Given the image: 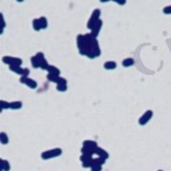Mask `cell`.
Returning <instances> with one entry per match:
<instances>
[{
    "label": "cell",
    "mask_w": 171,
    "mask_h": 171,
    "mask_svg": "<svg viewBox=\"0 0 171 171\" xmlns=\"http://www.w3.org/2000/svg\"><path fill=\"white\" fill-rule=\"evenodd\" d=\"M77 47L79 49V54L81 56H87L89 52V43L84 38V34H79L77 36Z\"/></svg>",
    "instance_id": "6da1fadb"
},
{
    "label": "cell",
    "mask_w": 171,
    "mask_h": 171,
    "mask_svg": "<svg viewBox=\"0 0 171 171\" xmlns=\"http://www.w3.org/2000/svg\"><path fill=\"white\" fill-rule=\"evenodd\" d=\"M61 154H62V150L60 148H55V149H52V150L42 152L41 153V158L47 161V159H52V158H55V157H59Z\"/></svg>",
    "instance_id": "7a4b0ae2"
},
{
    "label": "cell",
    "mask_w": 171,
    "mask_h": 171,
    "mask_svg": "<svg viewBox=\"0 0 171 171\" xmlns=\"http://www.w3.org/2000/svg\"><path fill=\"white\" fill-rule=\"evenodd\" d=\"M100 16H101V11L98 10V9H95V10L92 12V14H91L90 19H89L87 23L88 29L92 30V29L94 28V26L96 25V23L100 21Z\"/></svg>",
    "instance_id": "3957f363"
},
{
    "label": "cell",
    "mask_w": 171,
    "mask_h": 171,
    "mask_svg": "<svg viewBox=\"0 0 171 171\" xmlns=\"http://www.w3.org/2000/svg\"><path fill=\"white\" fill-rule=\"evenodd\" d=\"M19 82L25 84V86H27V87L30 88V89H36V88H38V82H36L34 79L29 78V76H21Z\"/></svg>",
    "instance_id": "277c9868"
},
{
    "label": "cell",
    "mask_w": 171,
    "mask_h": 171,
    "mask_svg": "<svg viewBox=\"0 0 171 171\" xmlns=\"http://www.w3.org/2000/svg\"><path fill=\"white\" fill-rule=\"evenodd\" d=\"M2 61L5 64H9V67H11V65H21V63H23V60L21 58L10 57V56L2 57Z\"/></svg>",
    "instance_id": "5b68a950"
},
{
    "label": "cell",
    "mask_w": 171,
    "mask_h": 171,
    "mask_svg": "<svg viewBox=\"0 0 171 171\" xmlns=\"http://www.w3.org/2000/svg\"><path fill=\"white\" fill-rule=\"evenodd\" d=\"M10 70L12 72H14V73L18 74V75H21V76H29V74H30V71L29 69H24V67H21V65H11Z\"/></svg>",
    "instance_id": "8992f818"
},
{
    "label": "cell",
    "mask_w": 171,
    "mask_h": 171,
    "mask_svg": "<svg viewBox=\"0 0 171 171\" xmlns=\"http://www.w3.org/2000/svg\"><path fill=\"white\" fill-rule=\"evenodd\" d=\"M152 117H153V111H152V110H147V111L140 117L139 120H138L139 125L143 126V125H146V124H148V123L150 122V120L152 119Z\"/></svg>",
    "instance_id": "52a82bcc"
},
{
    "label": "cell",
    "mask_w": 171,
    "mask_h": 171,
    "mask_svg": "<svg viewBox=\"0 0 171 171\" xmlns=\"http://www.w3.org/2000/svg\"><path fill=\"white\" fill-rule=\"evenodd\" d=\"M57 91H59V92H65L67 90V81L65 78H63L61 77L60 78V80L58 81V84H57V87H56Z\"/></svg>",
    "instance_id": "ba28073f"
},
{
    "label": "cell",
    "mask_w": 171,
    "mask_h": 171,
    "mask_svg": "<svg viewBox=\"0 0 171 171\" xmlns=\"http://www.w3.org/2000/svg\"><path fill=\"white\" fill-rule=\"evenodd\" d=\"M102 27H103V21L100 19V21L96 23V25L94 26V28L91 30V34L93 35L95 38H98V35L100 34V32H101V29H102Z\"/></svg>",
    "instance_id": "9c48e42d"
},
{
    "label": "cell",
    "mask_w": 171,
    "mask_h": 171,
    "mask_svg": "<svg viewBox=\"0 0 171 171\" xmlns=\"http://www.w3.org/2000/svg\"><path fill=\"white\" fill-rule=\"evenodd\" d=\"M95 154H96V156L101 157V158H104L105 161H107L109 158V154L107 151H105L104 149H102V148H98L96 150H95Z\"/></svg>",
    "instance_id": "30bf717a"
},
{
    "label": "cell",
    "mask_w": 171,
    "mask_h": 171,
    "mask_svg": "<svg viewBox=\"0 0 171 171\" xmlns=\"http://www.w3.org/2000/svg\"><path fill=\"white\" fill-rule=\"evenodd\" d=\"M82 146H84V147L91 148V149H94V150H96L98 148V142L94 141V140H84V142H82Z\"/></svg>",
    "instance_id": "8fae6325"
},
{
    "label": "cell",
    "mask_w": 171,
    "mask_h": 171,
    "mask_svg": "<svg viewBox=\"0 0 171 171\" xmlns=\"http://www.w3.org/2000/svg\"><path fill=\"white\" fill-rule=\"evenodd\" d=\"M104 69L107 71H111L117 69V63L115 61H107L104 63Z\"/></svg>",
    "instance_id": "7c38bea8"
},
{
    "label": "cell",
    "mask_w": 171,
    "mask_h": 171,
    "mask_svg": "<svg viewBox=\"0 0 171 171\" xmlns=\"http://www.w3.org/2000/svg\"><path fill=\"white\" fill-rule=\"evenodd\" d=\"M46 77H47V80L50 81V82H55V84H58V81H59L60 78H61L59 75H54V74H50V73L47 74Z\"/></svg>",
    "instance_id": "4fadbf2b"
},
{
    "label": "cell",
    "mask_w": 171,
    "mask_h": 171,
    "mask_svg": "<svg viewBox=\"0 0 171 171\" xmlns=\"http://www.w3.org/2000/svg\"><path fill=\"white\" fill-rule=\"evenodd\" d=\"M23 107V103L21 101H15V102H10V109L13 110H17Z\"/></svg>",
    "instance_id": "5bb4252c"
},
{
    "label": "cell",
    "mask_w": 171,
    "mask_h": 171,
    "mask_svg": "<svg viewBox=\"0 0 171 171\" xmlns=\"http://www.w3.org/2000/svg\"><path fill=\"white\" fill-rule=\"evenodd\" d=\"M81 154H88V155H91V156H93V154H95V150L94 149H91V148H88V147H84L81 148L80 150Z\"/></svg>",
    "instance_id": "9a60e30c"
},
{
    "label": "cell",
    "mask_w": 171,
    "mask_h": 171,
    "mask_svg": "<svg viewBox=\"0 0 171 171\" xmlns=\"http://www.w3.org/2000/svg\"><path fill=\"white\" fill-rule=\"evenodd\" d=\"M1 170L3 171L11 170V165L9 163V161H7V159H1Z\"/></svg>",
    "instance_id": "2e32d148"
},
{
    "label": "cell",
    "mask_w": 171,
    "mask_h": 171,
    "mask_svg": "<svg viewBox=\"0 0 171 171\" xmlns=\"http://www.w3.org/2000/svg\"><path fill=\"white\" fill-rule=\"evenodd\" d=\"M135 61H134L133 58H126L122 61V65L124 67H133Z\"/></svg>",
    "instance_id": "e0dca14e"
},
{
    "label": "cell",
    "mask_w": 171,
    "mask_h": 171,
    "mask_svg": "<svg viewBox=\"0 0 171 171\" xmlns=\"http://www.w3.org/2000/svg\"><path fill=\"white\" fill-rule=\"evenodd\" d=\"M0 142H1V144H3V146H5V144L9 143V136H8L4 132H1V133H0Z\"/></svg>",
    "instance_id": "ac0fdd59"
},
{
    "label": "cell",
    "mask_w": 171,
    "mask_h": 171,
    "mask_svg": "<svg viewBox=\"0 0 171 171\" xmlns=\"http://www.w3.org/2000/svg\"><path fill=\"white\" fill-rule=\"evenodd\" d=\"M47 72L50 74H54V75H59L60 76V70L58 67H54V65H49L48 69H47Z\"/></svg>",
    "instance_id": "d6986e66"
},
{
    "label": "cell",
    "mask_w": 171,
    "mask_h": 171,
    "mask_svg": "<svg viewBox=\"0 0 171 171\" xmlns=\"http://www.w3.org/2000/svg\"><path fill=\"white\" fill-rule=\"evenodd\" d=\"M32 27H33V29H34L35 31H40V30H42L40 19H33V21H32Z\"/></svg>",
    "instance_id": "ffe728a7"
},
{
    "label": "cell",
    "mask_w": 171,
    "mask_h": 171,
    "mask_svg": "<svg viewBox=\"0 0 171 171\" xmlns=\"http://www.w3.org/2000/svg\"><path fill=\"white\" fill-rule=\"evenodd\" d=\"M38 61H40V69L47 71V69H48V67H49V64H48V62H47V60H46L45 58H43V59H40Z\"/></svg>",
    "instance_id": "44dd1931"
},
{
    "label": "cell",
    "mask_w": 171,
    "mask_h": 171,
    "mask_svg": "<svg viewBox=\"0 0 171 171\" xmlns=\"http://www.w3.org/2000/svg\"><path fill=\"white\" fill-rule=\"evenodd\" d=\"M31 64L34 69H40V61L35 56L31 57Z\"/></svg>",
    "instance_id": "7402d4cb"
},
{
    "label": "cell",
    "mask_w": 171,
    "mask_h": 171,
    "mask_svg": "<svg viewBox=\"0 0 171 171\" xmlns=\"http://www.w3.org/2000/svg\"><path fill=\"white\" fill-rule=\"evenodd\" d=\"M93 158V156H91V155H88V154H81L80 157H79V161H81V163H86V161H90V159H92Z\"/></svg>",
    "instance_id": "603a6c76"
},
{
    "label": "cell",
    "mask_w": 171,
    "mask_h": 171,
    "mask_svg": "<svg viewBox=\"0 0 171 171\" xmlns=\"http://www.w3.org/2000/svg\"><path fill=\"white\" fill-rule=\"evenodd\" d=\"M38 19H40V23H41V27H42V29H46V28H47V26H48V21H47L46 17L42 16V17H40Z\"/></svg>",
    "instance_id": "cb8c5ba5"
},
{
    "label": "cell",
    "mask_w": 171,
    "mask_h": 171,
    "mask_svg": "<svg viewBox=\"0 0 171 171\" xmlns=\"http://www.w3.org/2000/svg\"><path fill=\"white\" fill-rule=\"evenodd\" d=\"M0 105H1V110L3 111L5 109H10V103L9 102H5L3 100H1L0 101Z\"/></svg>",
    "instance_id": "d4e9b609"
},
{
    "label": "cell",
    "mask_w": 171,
    "mask_h": 171,
    "mask_svg": "<svg viewBox=\"0 0 171 171\" xmlns=\"http://www.w3.org/2000/svg\"><path fill=\"white\" fill-rule=\"evenodd\" d=\"M81 165H82V168H91L93 166V158L86 161V163H81Z\"/></svg>",
    "instance_id": "484cf974"
},
{
    "label": "cell",
    "mask_w": 171,
    "mask_h": 171,
    "mask_svg": "<svg viewBox=\"0 0 171 171\" xmlns=\"http://www.w3.org/2000/svg\"><path fill=\"white\" fill-rule=\"evenodd\" d=\"M102 167L103 166H101V165H93L92 167L90 168L91 169V171H102Z\"/></svg>",
    "instance_id": "4316f807"
},
{
    "label": "cell",
    "mask_w": 171,
    "mask_h": 171,
    "mask_svg": "<svg viewBox=\"0 0 171 171\" xmlns=\"http://www.w3.org/2000/svg\"><path fill=\"white\" fill-rule=\"evenodd\" d=\"M163 12H164V14H171V5L165 7L164 10H163Z\"/></svg>",
    "instance_id": "83f0119b"
},
{
    "label": "cell",
    "mask_w": 171,
    "mask_h": 171,
    "mask_svg": "<svg viewBox=\"0 0 171 171\" xmlns=\"http://www.w3.org/2000/svg\"><path fill=\"white\" fill-rule=\"evenodd\" d=\"M1 19H2V28H1V33H3V30L5 28V21H4L3 14H1Z\"/></svg>",
    "instance_id": "f1b7e54d"
},
{
    "label": "cell",
    "mask_w": 171,
    "mask_h": 171,
    "mask_svg": "<svg viewBox=\"0 0 171 171\" xmlns=\"http://www.w3.org/2000/svg\"><path fill=\"white\" fill-rule=\"evenodd\" d=\"M112 1L117 2V3L120 4V5H124V4L126 3V0H112Z\"/></svg>",
    "instance_id": "f546056e"
},
{
    "label": "cell",
    "mask_w": 171,
    "mask_h": 171,
    "mask_svg": "<svg viewBox=\"0 0 171 171\" xmlns=\"http://www.w3.org/2000/svg\"><path fill=\"white\" fill-rule=\"evenodd\" d=\"M100 1H101V2H108V1H111V0H100Z\"/></svg>",
    "instance_id": "4dcf8cb0"
},
{
    "label": "cell",
    "mask_w": 171,
    "mask_h": 171,
    "mask_svg": "<svg viewBox=\"0 0 171 171\" xmlns=\"http://www.w3.org/2000/svg\"><path fill=\"white\" fill-rule=\"evenodd\" d=\"M16 1H17V2H23L24 0H16Z\"/></svg>",
    "instance_id": "1f68e13d"
},
{
    "label": "cell",
    "mask_w": 171,
    "mask_h": 171,
    "mask_svg": "<svg viewBox=\"0 0 171 171\" xmlns=\"http://www.w3.org/2000/svg\"><path fill=\"white\" fill-rule=\"evenodd\" d=\"M157 171H164V170H157Z\"/></svg>",
    "instance_id": "d6a6232c"
}]
</instances>
